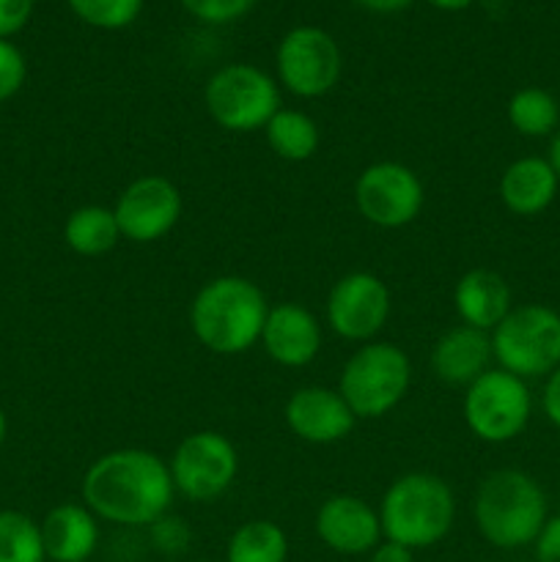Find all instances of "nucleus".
Here are the masks:
<instances>
[{"mask_svg":"<svg viewBox=\"0 0 560 562\" xmlns=\"http://www.w3.org/2000/svg\"><path fill=\"white\" fill-rule=\"evenodd\" d=\"M541 406H544V415H547V420L552 423V426L560 428V366L547 376V384H544V395H541Z\"/></svg>","mask_w":560,"mask_h":562,"instance_id":"32","label":"nucleus"},{"mask_svg":"<svg viewBox=\"0 0 560 562\" xmlns=\"http://www.w3.org/2000/svg\"><path fill=\"white\" fill-rule=\"evenodd\" d=\"M538 562H560V514L549 516L538 538L533 541Z\"/></svg>","mask_w":560,"mask_h":562,"instance_id":"31","label":"nucleus"},{"mask_svg":"<svg viewBox=\"0 0 560 562\" xmlns=\"http://www.w3.org/2000/svg\"><path fill=\"white\" fill-rule=\"evenodd\" d=\"M256 3L258 0H181V5H184L195 20L209 22V25H223V22L239 20V16H245Z\"/></svg>","mask_w":560,"mask_h":562,"instance_id":"28","label":"nucleus"},{"mask_svg":"<svg viewBox=\"0 0 560 562\" xmlns=\"http://www.w3.org/2000/svg\"><path fill=\"white\" fill-rule=\"evenodd\" d=\"M278 80L285 91L302 99H316L333 91L340 80V49L327 31L313 25L294 27L280 42Z\"/></svg>","mask_w":560,"mask_h":562,"instance_id":"11","label":"nucleus"},{"mask_svg":"<svg viewBox=\"0 0 560 562\" xmlns=\"http://www.w3.org/2000/svg\"><path fill=\"white\" fill-rule=\"evenodd\" d=\"M69 5L86 25L119 31L137 20L143 0H69Z\"/></svg>","mask_w":560,"mask_h":562,"instance_id":"26","label":"nucleus"},{"mask_svg":"<svg viewBox=\"0 0 560 562\" xmlns=\"http://www.w3.org/2000/svg\"><path fill=\"white\" fill-rule=\"evenodd\" d=\"M489 335L497 368L514 376H549L560 366V313L555 307L538 302L511 307Z\"/></svg>","mask_w":560,"mask_h":562,"instance_id":"6","label":"nucleus"},{"mask_svg":"<svg viewBox=\"0 0 560 562\" xmlns=\"http://www.w3.org/2000/svg\"><path fill=\"white\" fill-rule=\"evenodd\" d=\"M181 192L170 179L148 173L121 190L113 212L121 236L135 245H152L165 239L181 217Z\"/></svg>","mask_w":560,"mask_h":562,"instance_id":"13","label":"nucleus"},{"mask_svg":"<svg viewBox=\"0 0 560 562\" xmlns=\"http://www.w3.org/2000/svg\"><path fill=\"white\" fill-rule=\"evenodd\" d=\"M508 121L519 135L525 137H547L558 130L560 108L558 99L544 88H519L508 99Z\"/></svg>","mask_w":560,"mask_h":562,"instance_id":"24","label":"nucleus"},{"mask_svg":"<svg viewBox=\"0 0 560 562\" xmlns=\"http://www.w3.org/2000/svg\"><path fill=\"white\" fill-rule=\"evenodd\" d=\"M269 302L253 280L220 274L198 289L190 305V329L212 355H245L261 344Z\"/></svg>","mask_w":560,"mask_h":562,"instance_id":"2","label":"nucleus"},{"mask_svg":"<svg viewBox=\"0 0 560 562\" xmlns=\"http://www.w3.org/2000/svg\"><path fill=\"white\" fill-rule=\"evenodd\" d=\"M560 179L549 159L522 157L500 176V201L516 217H536L558 198Z\"/></svg>","mask_w":560,"mask_h":562,"instance_id":"20","label":"nucleus"},{"mask_svg":"<svg viewBox=\"0 0 560 562\" xmlns=\"http://www.w3.org/2000/svg\"><path fill=\"white\" fill-rule=\"evenodd\" d=\"M225 562H289V536L269 519H250L231 532Z\"/></svg>","mask_w":560,"mask_h":562,"instance_id":"23","label":"nucleus"},{"mask_svg":"<svg viewBox=\"0 0 560 562\" xmlns=\"http://www.w3.org/2000/svg\"><path fill=\"white\" fill-rule=\"evenodd\" d=\"M5 434H9V417H5V412L0 409V448H3L5 442Z\"/></svg>","mask_w":560,"mask_h":562,"instance_id":"37","label":"nucleus"},{"mask_svg":"<svg viewBox=\"0 0 560 562\" xmlns=\"http://www.w3.org/2000/svg\"><path fill=\"white\" fill-rule=\"evenodd\" d=\"M0 562H47L36 519L22 510H0Z\"/></svg>","mask_w":560,"mask_h":562,"instance_id":"25","label":"nucleus"},{"mask_svg":"<svg viewBox=\"0 0 560 562\" xmlns=\"http://www.w3.org/2000/svg\"><path fill=\"white\" fill-rule=\"evenodd\" d=\"M464 423L481 442L505 445L519 437L533 415V398L525 379L489 368L470 387H464Z\"/></svg>","mask_w":560,"mask_h":562,"instance_id":"8","label":"nucleus"},{"mask_svg":"<svg viewBox=\"0 0 560 562\" xmlns=\"http://www.w3.org/2000/svg\"><path fill=\"white\" fill-rule=\"evenodd\" d=\"M423 203L426 190L421 176L404 162H373L355 181L357 212L377 228L395 231L415 223Z\"/></svg>","mask_w":560,"mask_h":562,"instance_id":"10","label":"nucleus"},{"mask_svg":"<svg viewBox=\"0 0 560 562\" xmlns=\"http://www.w3.org/2000/svg\"><path fill=\"white\" fill-rule=\"evenodd\" d=\"M377 510L382 536L417 552L437 547L453 530L456 497L434 472H406L390 483Z\"/></svg>","mask_w":560,"mask_h":562,"instance_id":"4","label":"nucleus"},{"mask_svg":"<svg viewBox=\"0 0 560 562\" xmlns=\"http://www.w3.org/2000/svg\"><path fill=\"white\" fill-rule=\"evenodd\" d=\"M322 322L300 302L269 305L261 346L272 362L283 368H305L322 351Z\"/></svg>","mask_w":560,"mask_h":562,"instance_id":"16","label":"nucleus"},{"mask_svg":"<svg viewBox=\"0 0 560 562\" xmlns=\"http://www.w3.org/2000/svg\"><path fill=\"white\" fill-rule=\"evenodd\" d=\"M33 0H0V38H11L27 25Z\"/></svg>","mask_w":560,"mask_h":562,"instance_id":"30","label":"nucleus"},{"mask_svg":"<svg viewBox=\"0 0 560 562\" xmlns=\"http://www.w3.org/2000/svg\"><path fill=\"white\" fill-rule=\"evenodd\" d=\"M124 239L115 212L99 203L77 206L64 223V241L71 252L82 258H99L113 250Z\"/></svg>","mask_w":560,"mask_h":562,"instance_id":"21","label":"nucleus"},{"mask_svg":"<svg viewBox=\"0 0 560 562\" xmlns=\"http://www.w3.org/2000/svg\"><path fill=\"white\" fill-rule=\"evenodd\" d=\"M324 311H327V327L338 338L371 344L390 322L393 296L379 274L349 272L333 283Z\"/></svg>","mask_w":560,"mask_h":562,"instance_id":"12","label":"nucleus"},{"mask_svg":"<svg viewBox=\"0 0 560 562\" xmlns=\"http://www.w3.org/2000/svg\"><path fill=\"white\" fill-rule=\"evenodd\" d=\"M428 3L437 5V9H445V11H461V9H467L472 0H428Z\"/></svg>","mask_w":560,"mask_h":562,"instance_id":"35","label":"nucleus"},{"mask_svg":"<svg viewBox=\"0 0 560 562\" xmlns=\"http://www.w3.org/2000/svg\"><path fill=\"white\" fill-rule=\"evenodd\" d=\"M492 335L483 329L450 327L448 333L439 335L432 349V371L439 382L450 387H470L478 376L492 368Z\"/></svg>","mask_w":560,"mask_h":562,"instance_id":"18","label":"nucleus"},{"mask_svg":"<svg viewBox=\"0 0 560 562\" xmlns=\"http://www.w3.org/2000/svg\"><path fill=\"white\" fill-rule=\"evenodd\" d=\"M368 562H415V552L401 547V543L382 538V541L377 543V549L368 554Z\"/></svg>","mask_w":560,"mask_h":562,"instance_id":"33","label":"nucleus"},{"mask_svg":"<svg viewBox=\"0 0 560 562\" xmlns=\"http://www.w3.org/2000/svg\"><path fill=\"white\" fill-rule=\"evenodd\" d=\"M547 159H549V165H552L555 173H558V179H560V132L555 135L552 146H549V157Z\"/></svg>","mask_w":560,"mask_h":562,"instance_id":"36","label":"nucleus"},{"mask_svg":"<svg viewBox=\"0 0 560 562\" xmlns=\"http://www.w3.org/2000/svg\"><path fill=\"white\" fill-rule=\"evenodd\" d=\"M472 519L483 541L503 552L530 547L547 525L549 508L541 483L522 470H494L478 483Z\"/></svg>","mask_w":560,"mask_h":562,"instance_id":"3","label":"nucleus"},{"mask_svg":"<svg viewBox=\"0 0 560 562\" xmlns=\"http://www.w3.org/2000/svg\"><path fill=\"white\" fill-rule=\"evenodd\" d=\"M25 77L27 64L22 53L9 38H0V102H9L11 97L20 93V88L25 86Z\"/></svg>","mask_w":560,"mask_h":562,"instance_id":"29","label":"nucleus"},{"mask_svg":"<svg viewBox=\"0 0 560 562\" xmlns=\"http://www.w3.org/2000/svg\"><path fill=\"white\" fill-rule=\"evenodd\" d=\"M289 431L311 445H335L355 431V412L338 393V387L307 384L294 390L283 406Z\"/></svg>","mask_w":560,"mask_h":562,"instance_id":"15","label":"nucleus"},{"mask_svg":"<svg viewBox=\"0 0 560 562\" xmlns=\"http://www.w3.org/2000/svg\"><path fill=\"white\" fill-rule=\"evenodd\" d=\"M366 9L379 11V14H390V11H401L412 3V0H357Z\"/></svg>","mask_w":560,"mask_h":562,"instance_id":"34","label":"nucleus"},{"mask_svg":"<svg viewBox=\"0 0 560 562\" xmlns=\"http://www.w3.org/2000/svg\"><path fill=\"white\" fill-rule=\"evenodd\" d=\"M313 530L329 552L344 558L371 554L384 538L379 510L355 494H333L324 499L313 519Z\"/></svg>","mask_w":560,"mask_h":562,"instance_id":"14","label":"nucleus"},{"mask_svg":"<svg viewBox=\"0 0 560 562\" xmlns=\"http://www.w3.org/2000/svg\"><path fill=\"white\" fill-rule=\"evenodd\" d=\"M173 497L168 461L143 448L110 450L82 475V503L108 525L152 527L170 514Z\"/></svg>","mask_w":560,"mask_h":562,"instance_id":"1","label":"nucleus"},{"mask_svg":"<svg viewBox=\"0 0 560 562\" xmlns=\"http://www.w3.org/2000/svg\"><path fill=\"white\" fill-rule=\"evenodd\" d=\"M195 562H212V560H195Z\"/></svg>","mask_w":560,"mask_h":562,"instance_id":"38","label":"nucleus"},{"mask_svg":"<svg viewBox=\"0 0 560 562\" xmlns=\"http://www.w3.org/2000/svg\"><path fill=\"white\" fill-rule=\"evenodd\" d=\"M412 387V362L401 346L390 340L362 344L344 362L338 393L357 420H379L390 415Z\"/></svg>","mask_w":560,"mask_h":562,"instance_id":"5","label":"nucleus"},{"mask_svg":"<svg viewBox=\"0 0 560 562\" xmlns=\"http://www.w3.org/2000/svg\"><path fill=\"white\" fill-rule=\"evenodd\" d=\"M47 562H88L102 541V527L86 503H60L38 521Z\"/></svg>","mask_w":560,"mask_h":562,"instance_id":"17","label":"nucleus"},{"mask_svg":"<svg viewBox=\"0 0 560 562\" xmlns=\"http://www.w3.org/2000/svg\"><path fill=\"white\" fill-rule=\"evenodd\" d=\"M453 307L461 324L492 333L508 316L514 302H511V289L503 274L478 267L461 274L459 283H456Z\"/></svg>","mask_w":560,"mask_h":562,"instance_id":"19","label":"nucleus"},{"mask_svg":"<svg viewBox=\"0 0 560 562\" xmlns=\"http://www.w3.org/2000/svg\"><path fill=\"white\" fill-rule=\"evenodd\" d=\"M203 102L220 130L239 135L264 130L283 108L278 80L253 64H228L214 71L203 91Z\"/></svg>","mask_w":560,"mask_h":562,"instance_id":"7","label":"nucleus"},{"mask_svg":"<svg viewBox=\"0 0 560 562\" xmlns=\"http://www.w3.org/2000/svg\"><path fill=\"white\" fill-rule=\"evenodd\" d=\"M264 135H267V146L272 148L275 157L285 159V162H305L322 146L318 124L302 110L280 108L264 126Z\"/></svg>","mask_w":560,"mask_h":562,"instance_id":"22","label":"nucleus"},{"mask_svg":"<svg viewBox=\"0 0 560 562\" xmlns=\"http://www.w3.org/2000/svg\"><path fill=\"white\" fill-rule=\"evenodd\" d=\"M148 538H152V547L157 549L165 558H176V554H184L190 547V527L184 519L173 514H165L163 519L154 521L148 527Z\"/></svg>","mask_w":560,"mask_h":562,"instance_id":"27","label":"nucleus"},{"mask_svg":"<svg viewBox=\"0 0 560 562\" xmlns=\"http://www.w3.org/2000/svg\"><path fill=\"white\" fill-rule=\"evenodd\" d=\"M176 494L192 503H212L234 486L239 450L225 434L195 431L176 445L168 461Z\"/></svg>","mask_w":560,"mask_h":562,"instance_id":"9","label":"nucleus"}]
</instances>
